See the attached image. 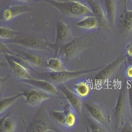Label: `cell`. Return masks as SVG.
I'll use <instances>...</instances> for the list:
<instances>
[{
    "instance_id": "12",
    "label": "cell",
    "mask_w": 132,
    "mask_h": 132,
    "mask_svg": "<svg viewBox=\"0 0 132 132\" xmlns=\"http://www.w3.org/2000/svg\"><path fill=\"white\" fill-rule=\"evenodd\" d=\"M16 42L20 45L31 47H37L41 48L45 47V44L39 39L32 37H21L17 38Z\"/></svg>"
},
{
    "instance_id": "2",
    "label": "cell",
    "mask_w": 132,
    "mask_h": 132,
    "mask_svg": "<svg viewBox=\"0 0 132 132\" xmlns=\"http://www.w3.org/2000/svg\"><path fill=\"white\" fill-rule=\"evenodd\" d=\"M85 72L83 71H58L56 72L44 73V75L46 77V78L56 82H60L75 78L77 77L82 75Z\"/></svg>"
},
{
    "instance_id": "29",
    "label": "cell",
    "mask_w": 132,
    "mask_h": 132,
    "mask_svg": "<svg viewBox=\"0 0 132 132\" xmlns=\"http://www.w3.org/2000/svg\"><path fill=\"white\" fill-rule=\"evenodd\" d=\"M123 130H124V131H132V127L127 125V126H125Z\"/></svg>"
},
{
    "instance_id": "19",
    "label": "cell",
    "mask_w": 132,
    "mask_h": 132,
    "mask_svg": "<svg viewBox=\"0 0 132 132\" xmlns=\"http://www.w3.org/2000/svg\"><path fill=\"white\" fill-rule=\"evenodd\" d=\"M20 96V95H17L9 98L3 99L1 102V112H2V111H3L15 102Z\"/></svg>"
},
{
    "instance_id": "27",
    "label": "cell",
    "mask_w": 132,
    "mask_h": 132,
    "mask_svg": "<svg viewBox=\"0 0 132 132\" xmlns=\"http://www.w3.org/2000/svg\"><path fill=\"white\" fill-rule=\"evenodd\" d=\"M127 75L130 78H132V67L128 69Z\"/></svg>"
},
{
    "instance_id": "22",
    "label": "cell",
    "mask_w": 132,
    "mask_h": 132,
    "mask_svg": "<svg viewBox=\"0 0 132 132\" xmlns=\"http://www.w3.org/2000/svg\"><path fill=\"white\" fill-rule=\"evenodd\" d=\"M13 123L10 120H5L3 123V127L5 131H10L13 129Z\"/></svg>"
},
{
    "instance_id": "15",
    "label": "cell",
    "mask_w": 132,
    "mask_h": 132,
    "mask_svg": "<svg viewBox=\"0 0 132 132\" xmlns=\"http://www.w3.org/2000/svg\"><path fill=\"white\" fill-rule=\"evenodd\" d=\"M19 33L5 27H0V37L1 38L9 39L15 38L18 36Z\"/></svg>"
},
{
    "instance_id": "30",
    "label": "cell",
    "mask_w": 132,
    "mask_h": 132,
    "mask_svg": "<svg viewBox=\"0 0 132 132\" xmlns=\"http://www.w3.org/2000/svg\"><path fill=\"white\" fill-rule=\"evenodd\" d=\"M17 1L22 2H30L33 1L34 0H17Z\"/></svg>"
},
{
    "instance_id": "16",
    "label": "cell",
    "mask_w": 132,
    "mask_h": 132,
    "mask_svg": "<svg viewBox=\"0 0 132 132\" xmlns=\"http://www.w3.org/2000/svg\"><path fill=\"white\" fill-rule=\"evenodd\" d=\"M75 90L80 96L86 97L87 96L89 93V86L86 83L81 82L77 84L75 87Z\"/></svg>"
},
{
    "instance_id": "9",
    "label": "cell",
    "mask_w": 132,
    "mask_h": 132,
    "mask_svg": "<svg viewBox=\"0 0 132 132\" xmlns=\"http://www.w3.org/2000/svg\"><path fill=\"white\" fill-rule=\"evenodd\" d=\"M105 12L110 24L114 25L116 20V6L115 0H104Z\"/></svg>"
},
{
    "instance_id": "6",
    "label": "cell",
    "mask_w": 132,
    "mask_h": 132,
    "mask_svg": "<svg viewBox=\"0 0 132 132\" xmlns=\"http://www.w3.org/2000/svg\"><path fill=\"white\" fill-rule=\"evenodd\" d=\"M119 20L123 30L127 32H130L132 30V10L128 9L127 0L125 1L124 8Z\"/></svg>"
},
{
    "instance_id": "21",
    "label": "cell",
    "mask_w": 132,
    "mask_h": 132,
    "mask_svg": "<svg viewBox=\"0 0 132 132\" xmlns=\"http://www.w3.org/2000/svg\"><path fill=\"white\" fill-rule=\"evenodd\" d=\"M76 121L75 116L73 114L70 113L65 119L67 124L69 127H72L75 124Z\"/></svg>"
},
{
    "instance_id": "26",
    "label": "cell",
    "mask_w": 132,
    "mask_h": 132,
    "mask_svg": "<svg viewBox=\"0 0 132 132\" xmlns=\"http://www.w3.org/2000/svg\"><path fill=\"white\" fill-rule=\"evenodd\" d=\"M126 50L128 55L132 57V42L128 44L126 47Z\"/></svg>"
},
{
    "instance_id": "10",
    "label": "cell",
    "mask_w": 132,
    "mask_h": 132,
    "mask_svg": "<svg viewBox=\"0 0 132 132\" xmlns=\"http://www.w3.org/2000/svg\"><path fill=\"white\" fill-rule=\"evenodd\" d=\"M60 89L77 111L81 112V103L80 100L65 86H62Z\"/></svg>"
},
{
    "instance_id": "18",
    "label": "cell",
    "mask_w": 132,
    "mask_h": 132,
    "mask_svg": "<svg viewBox=\"0 0 132 132\" xmlns=\"http://www.w3.org/2000/svg\"><path fill=\"white\" fill-rule=\"evenodd\" d=\"M118 63H116V62L114 63L111 65V66H109L108 68L104 69V71L100 73V74H99L98 76L96 77L98 80H103L108 78V77L110 75L111 72L114 70V68L117 67Z\"/></svg>"
},
{
    "instance_id": "24",
    "label": "cell",
    "mask_w": 132,
    "mask_h": 132,
    "mask_svg": "<svg viewBox=\"0 0 132 132\" xmlns=\"http://www.w3.org/2000/svg\"><path fill=\"white\" fill-rule=\"evenodd\" d=\"M28 58L29 60L35 64H39L41 63V59L39 57H37V56L32 55H29L28 56Z\"/></svg>"
},
{
    "instance_id": "25",
    "label": "cell",
    "mask_w": 132,
    "mask_h": 132,
    "mask_svg": "<svg viewBox=\"0 0 132 132\" xmlns=\"http://www.w3.org/2000/svg\"><path fill=\"white\" fill-rule=\"evenodd\" d=\"M45 129V127L42 124H38L34 127L35 131H44Z\"/></svg>"
},
{
    "instance_id": "11",
    "label": "cell",
    "mask_w": 132,
    "mask_h": 132,
    "mask_svg": "<svg viewBox=\"0 0 132 132\" xmlns=\"http://www.w3.org/2000/svg\"><path fill=\"white\" fill-rule=\"evenodd\" d=\"M85 106L86 108H87L88 111L90 113V114L96 120H97L98 122L103 124L106 122V116L102 110L99 107L90 103H87L86 104Z\"/></svg>"
},
{
    "instance_id": "3",
    "label": "cell",
    "mask_w": 132,
    "mask_h": 132,
    "mask_svg": "<svg viewBox=\"0 0 132 132\" xmlns=\"http://www.w3.org/2000/svg\"><path fill=\"white\" fill-rule=\"evenodd\" d=\"M33 9L26 5L9 7L3 12L2 17L5 21H10L22 14L31 12Z\"/></svg>"
},
{
    "instance_id": "7",
    "label": "cell",
    "mask_w": 132,
    "mask_h": 132,
    "mask_svg": "<svg viewBox=\"0 0 132 132\" xmlns=\"http://www.w3.org/2000/svg\"><path fill=\"white\" fill-rule=\"evenodd\" d=\"M23 81L27 84H30L31 86L41 89L48 93L53 94L57 93L56 87L53 84L48 81L33 79L32 78L24 79Z\"/></svg>"
},
{
    "instance_id": "28",
    "label": "cell",
    "mask_w": 132,
    "mask_h": 132,
    "mask_svg": "<svg viewBox=\"0 0 132 132\" xmlns=\"http://www.w3.org/2000/svg\"><path fill=\"white\" fill-rule=\"evenodd\" d=\"M129 101H130L131 109L132 110V88L129 90Z\"/></svg>"
},
{
    "instance_id": "5",
    "label": "cell",
    "mask_w": 132,
    "mask_h": 132,
    "mask_svg": "<svg viewBox=\"0 0 132 132\" xmlns=\"http://www.w3.org/2000/svg\"><path fill=\"white\" fill-rule=\"evenodd\" d=\"M88 4L93 15L96 17L100 25L106 26L108 23L105 11L100 3L96 0H88Z\"/></svg>"
},
{
    "instance_id": "23",
    "label": "cell",
    "mask_w": 132,
    "mask_h": 132,
    "mask_svg": "<svg viewBox=\"0 0 132 132\" xmlns=\"http://www.w3.org/2000/svg\"><path fill=\"white\" fill-rule=\"evenodd\" d=\"M53 116L56 120L61 123H63V122H64L66 119V118H65L64 116L61 112H54L53 113Z\"/></svg>"
},
{
    "instance_id": "4",
    "label": "cell",
    "mask_w": 132,
    "mask_h": 132,
    "mask_svg": "<svg viewBox=\"0 0 132 132\" xmlns=\"http://www.w3.org/2000/svg\"><path fill=\"white\" fill-rule=\"evenodd\" d=\"M56 45L66 41L71 34V29L68 24L62 20L56 22Z\"/></svg>"
},
{
    "instance_id": "20",
    "label": "cell",
    "mask_w": 132,
    "mask_h": 132,
    "mask_svg": "<svg viewBox=\"0 0 132 132\" xmlns=\"http://www.w3.org/2000/svg\"><path fill=\"white\" fill-rule=\"evenodd\" d=\"M48 65L50 68L54 70H59L62 68V62L59 59L52 58L48 60Z\"/></svg>"
},
{
    "instance_id": "14",
    "label": "cell",
    "mask_w": 132,
    "mask_h": 132,
    "mask_svg": "<svg viewBox=\"0 0 132 132\" xmlns=\"http://www.w3.org/2000/svg\"><path fill=\"white\" fill-rule=\"evenodd\" d=\"M13 64L14 71L18 76L24 79L30 78V75L25 68L15 62H13Z\"/></svg>"
},
{
    "instance_id": "13",
    "label": "cell",
    "mask_w": 132,
    "mask_h": 132,
    "mask_svg": "<svg viewBox=\"0 0 132 132\" xmlns=\"http://www.w3.org/2000/svg\"><path fill=\"white\" fill-rule=\"evenodd\" d=\"M26 101L31 105H35L42 102L46 99L43 95L40 94L37 92L30 91L25 95Z\"/></svg>"
},
{
    "instance_id": "1",
    "label": "cell",
    "mask_w": 132,
    "mask_h": 132,
    "mask_svg": "<svg viewBox=\"0 0 132 132\" xmlns=\"http://www.w3.org/2000/svg\"><path fill=\"white\" fill-rule=\"evenodd\" d=\"M53 6L64 15L72 17L93 15L89 5L78 1H58L56 0H42Z\"/></svg>"
},
{
    "instance_id": "8",
    "label": "cell",
    "mask_w": 132,
    "mask_h": 132,
    "mask_svg": "<svg viewBox=\"0 0 132 132\" xmlns=\"http://www.w3.org/2000/svg\"><path fill=\"white\" fill-rule=\"evenodd\" d=\"M100 23L96 17L94 15H87L83 17L81 20L76 23V26L80 28L92 30L97 28Z\"/></svg>"
},
{
    "instance_id": "17",
    "label": "cell",
    "mask_w": 132,
    "mask_h": 132,
    "mask_svg": "<svg viewBox=\"0 0 132 132\" xmlns=\"http://www.w3.org/2000/svg\"><path fill=\"white\" fill-rule=\"evenodd\" d=\"M78 48V43L75 41H71L65 46L64 52L67 55L70 56L74 54Z\"/></svg>"
}]
</instances>
